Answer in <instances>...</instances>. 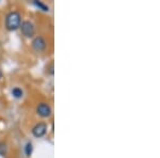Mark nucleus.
Masks as SVG:
<instances>
[{"label": "nucleus", "instance_id": "7ed1b4c3", "mask_svg": "<svg viewBox=\"0 0 160 158\" xmlns=\"http://www.w3.org/2000/svg\"><path fill=\"white\" fill-rule=\"evenodd\" d=\"M31 46H32L33 50L37 53H44L47 48V41L42 35H38L32 40Z\"/></svg>", "mask_w": 160, "mask_h": 158}, {"label": "nucleus", "instance_id": "9b49d317", "mask_svg": "<svg viewBox=\"0 0 160 158\" xmlns=\"http://www.w3.org/2000/svg\"><path fill=\"white\" fill-rule=\"evenodd\" d=\"M2 78V72H1V69H0V79Z\"/></svg>", "mask_w": 160, "mask_h": 158}, {"label": "nucleus", "instance_id": "0eeeda50", "mask_svg": "<svg viewBox=\"0 0 160 158\" xmlns=\"http://www.w3.org/2000/svg\"><path fill=\"white\" fill-rule=\"evenodd\" d=\"M33 4H34L35 7H38L40 10L44 11V12H49V7H48L47 4L43 3L42 1H37V0H34V1H33Z\"/></svg>", "mask_w": 160, "mask_h": 158}, {"label": "nucleus", "instance_id": "39448f33", "mask_svg": "<svg viewBox=\"0 0 160 158\" xmlns=\"http://www.w3.org/2000/svg\"><path fill=\"white\" fill-rule=\"evenodd\" d=\"M52 113L50 105L48 103H40L37 106V115H40L41 118H49Z\"/></svg>", "mask_w": 160, "mask_h": 158}, {"label": "nucleus", "instance_id": "423d86ee", "mask_svg": "<svg viewBox=\"0 0 160 158\" xmlns=\"http://www.w3.org/2000/svg\"><path fill=\"white\" fill-rule=\"evenodd\" d=\"M11 94H12V96L14 97V98H17V99H19V98H22V96H24V91H22L20 88L15 87V88H13V89H12Z\"/></svg>", "mask_w": 160, "mask_h": 158}, {"label": "nucleus", "instance_id": "f03ea898", "mask_svg": "<svg viewBox=\"0 0 160 158\" xmlns=\"http://www.w3.org/2000/svg\"><path fill=\"white\" fill-rule=\"evenodd\" d=\"M19 29L22 34L27 38H31L35 35V27L33 25V23L30 22V20H24V22H22Z\"/></svg>", "mask_w": 160, "mask_h": 158}, {"label": "nucleus", "instance_id": "1a4fd4ad", "mask_svg": "<svg viewBox=\"0 0 160 158\" xmlns=\"http://www.w3.org/2000/svg\"><path fill=\"white\" fill-rule=\"evenodd\" d=\"M8 153V144L4 141H0V156H6Z\"/></svg>", "mask_w": 160, "mask_h": 158}, {"label": "nucleus", "instance_id": "20e7f679", "mask_svg": "<svg viewBox=\"0 0 160 158\" xmlns=\"http://www.w3.org/2000/svg\"><path fill=\"white\" fill-rule=\"evenodd\" d=\"M47 128H48V126L45 122H38V123H37L32 127L31 133H32V135L35 138H42V137L45 136L46 133H47Z\"/></svg>", "mask_w": 160, "mask_h": 158}, {"label": "nucleus", "instance_id": "9d476101", "mask_svg": "<svg viewBox=\"0 0 160 158\" xmlns=\"http://www.w3.org/2000/svg\"><path fill=\"white\" fill-rule=\"evenodd\" d=\"M47 72L51 76L53 75V62H50L49 65H47Z\"/></svg>", "mask_w": 160, "mask_h": 158}, {"label": "nucleus", "instance_id": "f257e3e1", "mask_svg": "<svg viewBox=\"0 0 160 158\" xmlns=\"http://www.w3.org/2000/svg\"><path fill=\"white\" fill-rule=\"evenodd\" d=\"M22 24V14L18 11H11L7 14L4 26L8 31H16Z\"/></svg>", "mask_w": 160, "mask_h": 158}, {"label": "nucleus", "instance_id": "6e6552de", "mask_svg": "<svg viewBox=\"0 0 160 158\" xmlns=\"http://www.w3.org/2000/svg\"><path fill=\"white\" fill-rule=\"evenodd\" d=\"M24 151H25V154H26V156H27V157H30L31 155H32V152H33V144H32V142L29 141V142H27V143H26Z\"/></svg>", "mask_w": 160, "mask_h": 158}]
</instances>
